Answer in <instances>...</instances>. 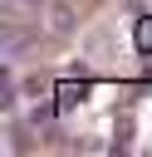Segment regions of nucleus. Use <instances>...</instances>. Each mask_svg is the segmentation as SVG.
Returning <instances> with one entry per match:
<instances>
[{"mask_svg":"<svg viewBox=\"0 0 152 157\" xmlns=\"http://www.w3.org/2000/svg\"><path fill=\"white\" fill-rule=\"evenodd\" d=\"M25 44H29V39H25V29H20V25H10V34H5V54L15 59V54H25Z\"/></svg>","mask_w":152,"mask_h":157,"instance_id":"nucleus-1","label":"nucleus"}]
</instances>
